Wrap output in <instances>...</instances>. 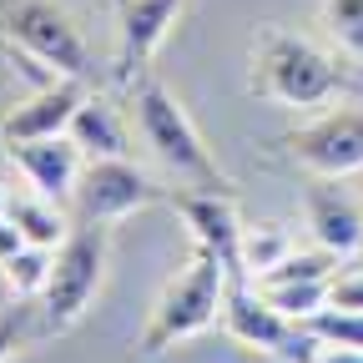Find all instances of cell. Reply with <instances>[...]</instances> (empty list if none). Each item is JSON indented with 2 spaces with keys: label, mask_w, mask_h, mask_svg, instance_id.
Wrapping results in <instances>:
<instances>
[{
  "label": "cell",
  "mask_w": 363,
  "mask_h": 363,
  "mask_svg": "<svg viewBox=\"0 0 363 363\" xmlns=\"http://www.w3.org/2000/svg\"><path fill=\"white\" fill-rule=\"evenodd\" d=\"M247 91L272 106H293V111H308V106H323L343 91H353V76L338 56L318 51L313 40L283 30V26H262L252 35V76H247Z\"/></svg>",
  "instance_id": "6da1fadb"
},
{
  "label": "cell",
  "mask_w": 363,
  "mask_h": 363,
  "mask_svg": "<svg viewBox=\"0 0 363 363\" xmlns=\"http://www.w3.org/2000/svg\"><path fill=\"white\" fill-rule=\"evenodd\" d=\"M131 126L142 136V147L182 182V187H197V192H227L233 182L222 177V167L212 162L202 131L192 126V116L182 111V101L152 76H136L131 86Z\"/></svg>",
  "instance_id": "7a4b0ae2"
},
{
  "label": "cell",
  "mask_w": 363,
  "mask_h": 363,
  "mask_svg": "<svg viewBox=\"0 0 363 363\" xmlns=\"http://www.w3.org/2000/svg\"><path fill=\"white\" fill-rule=\"evenodd\" d=\"M227 283H233V278H227L222 257H217L212 247L192 242L187 267H182L177 278L162 288V298H157V308H152V318H147L142 338H136V353H142V358H162L167 348H177V343L197 338L202 328H212L217 318H222Z\"/></svg>",
  "instance_id": "3957f363"
},
{
  "label": "cell",
  "mask_w": 363,
  "mask_h": 363,
  "mask_svg": "<svg viewBox=\"0 0 363 363\" xmlns=\"http://www.w3.org/2000/svg\"><path fill=\"white\" fill-rule=\"evenodd\" d=\"M0 40L66 81H96V56L56 0H0Z\"/></svg>",
  "instance_id": "277c9868"
},
{
  "label": "cell",
  "mask_w": 363,
  "mask_h": 363,
  "mask_svg": "<svg viewBox=\"0 0 363 363\" xmlns=\"http://www.w3.org/2000/svg\"><path fill=\"white\" fill-rule=\"evenodd\" d=\"M106 257H111V238L101 222H81L66 233V242L56 247V262H51V278H45V288L35 298L40 333H66L86 318L91 298L101 293Z\"/></svg>",
  "instance_id": "5b68a950"
},
{
  "label": "cell",
  "mask_w": 363,
  "mask_h": 363,
  "mask_svg": "<svg viewBox=\"0 0 363 363\" xmlns=\"http://www.w3.org/2000/svg\"><path fill=\"white\" fill-rule=\"evenodd\" d=\"M222 328L233 333L242 348H257L267 358H283V363H313L323 353V338H318L308 323L278 313L252 283H227L222 298Z\"/></svg>",
  "instance_id": "8992f818"
},
{
  "label": "cell",
  "mask_w": 363,
  "mask_h": 363,
  "mask_svg": "<svg viewBox=\"0 0 363 363\" xmlns=\"http://www.w3.org/2000/svg\"><path fill=\"white\" fill-rule=\"evenodd\" d=\"M162 197V187L136 167L131 157H96V162H86L81 177H76V217L81 222H121L131 217L136 207H152Z\"/></svg>",
  "instance_id": "52a82bcc"
},
{
  "label": "cell",
  "mask_w": 363,
  "mask_h": 363,
  "mask_svg": "<svg viewBox=\"0 0 363 363\" xmlns=\"http://www.w3.org/2000/svg\"><path fill=\"white\" fill-rule=\"evenodd\" d=\"M283 147L293 152V162L323 182L353 177L363 172V111H328L298 131L283 136Z\"/></svg>",
  "instance_id": "ba28073f"
},
{
  "label": "cell",
  "mask_w": 363,
  "mask_h": 363,
  "mask_svg": "<svg viewBox=\"0 0 363 363\" xmlns=\"http://www.w3.org/2000/svg\"><path fill=\"white\" fill-rule=\"evenodd\" d=\"M177 207V217L187 222V233L192 242L212 247L227 267V278L233 283H247V272H242V217L233 207V192H197V187H177L167 197Z\"/></svg>",
  "instance_id": "9c48e42d"
},
{
  "label": "cell",
  "mask_w": 363,
  "mask_h": 363,
  "mask_svg": "<svg viewBox=\"0 0 363 363\" xmlns=\"http://www.w3.org/2000/svg\"><path fill=\"white\" fill-rule=\"evenodd\" d=\"M187 0H116V81L131 86L136 76H147V61L157 56V45L177 26Z\"/></svg>",
  "instance_id": "30bf717a"
},
{
  "label": "cell",
  "mask_w": 363,
  "mask_h": 363,
  "mask_svg": "<svg viewBox=\"0 0 363 363\" xmlns=\"http://www.w3.org/2000/svg\"><path fill=\"white\" fill-rule=\"evenodd\" d=\"M6 157L21 167V177L30 182L35 197H51V202H66L76 192V177L86 167V152L66 136H40V142H6Z\"/></svg>",
  "instance_id": "8fae6325"
},
{
  "label": "cell",
  "mask_w": 363,
  "mask_h": 363,
  "mask_svg": "<svg viewBox=\"0 0 363 363\" xmlns=\"http://www.w3.org/2000/svg\"><path fill=\"white\" fill-rule=\"evenodd\" d=\"M81 81H51V86H35L26 101H16L0 121V136L6 142H40V136H66L81 106Z\"/></svg>",
  "instance_id": "7c38bea8"
},
{
  "label": "cell",
  "mask_w": 363,
  "mask_h": 363,
  "mask_svg": "<svg viewBox=\"0 0 363 363\" xmlns=\"http://www.w3.org/2000/svg\"><path fill=\"white\" fill-rule=\"evenodd\" d=\"M308 227L318 247H328L333 257H348L363 247V207L338 187H328L323 177H318V187H308Z\"/></svg>",
  "instance_id": "4fadbf2b"
},
{
  "label": "cell",
  "mask_w": 363,
  "mask_h": 363,
  "mask_svg": "<svg viewBox=\"0 0 363 363\" xmlns=\"http://www.w3.org/2000/svg\"><path fill=\"white\" fill-rule=\"evenodd\" d=\"M71 142L86 152V162H96V157H126V126H121L116 106L101 101V96H86L76 106V121H71Z\"/></svg>",
  "instance_id": "5bb4252c"
},
{
  "label": "cell",
  "mask_w": 363,
  "mask_h": 363,
  "mask_svg": "<svg viewBox=\"0 0 363 363\" xmlns=\"http://www.w3.org/2000/svg\"><path fill=\"white\" fill-rule=\"evenodd\" d=\"M16 227H21V238L30 242V247H61L66 242V217L56 212V202L51 197H11V212H6Z\"/></svg>",
  "instance_id": "9a60e30c"
},
{
  "label": "cell",
  "mask_w": 363,
  "mask_h": 363,
  "mask_svg": "<svg viewBox=\"0 0 363 363\" xmlns=\"http://www.w3.org/2000/svg\"><path fill=\"white\" fill-rule=\"evenodd\" d=\"M328 283L333 278H293V283H252L278 313L298 318V323H308V318H318L328 308Z\"/></svg>",
  "instance_id": "2e32d148"
},
{
  "label": "cell",
  "mask_w": 363,
  "mask_h": 363,
  "mask_svg": "<svg viewBox=\"0 0 363 363\" xmlns=\"http://www.w3.org/2000/svg\"><path fill=\"white\" fill-rule=\"evenodd\" d=\"M288 252H293L288 227H278V222H242V272H247V283L257 278V272L278 267Z\"/></svg>",
  "instance_id": "e0dca14e"
},
{
  "label": "cell",
  "mask_w": 363,
  "mask_h": 363,
  "mask_svg": "<svg viewBox=\"0 0 363 363\" xmlns=\"http://www.w3.org/2000/svg\"><path fill=\"white\" fill-rule=\"evenodd\" d=\"M51 262H56V252L51 247H21V252H11L6 262H0V272H6V288L16 293V298H40V288H45V278H51Z\"/></svg>",
  "instance_id": "ac0fdd59"
},
{
  "label": "cell",
  "mask_w": 363,
  "mask_h": 363,
  "mask_svg": "<svg viewBox=\"0 0 363 363\" xmlns=\"http://www.w3.org/2000/svg\"><path fill=\"white\" fill-rule=\"evenodd\" d=\"M308 328L333 343V348H363V313H348V308H323L318 318H308Z\"/></svg>",
  "instance_id": "d6986e66"
},
{
  "label": "cell",
  "mask_w": 363,
  "mask_h": 363,
  "mask_svg": "<svg viewBox=\"0 0 363 363\" xmlns=\"http://www.w3.org/2000/svg\"><path fill=\"white\" fill-rule=\"evenodd\" d=\"M328 308L363 313V272H333V283H328Z\"/></svg>",
  "instance_id": "ffe728a7"
},
{
  "label": "cell",
  "mask_w": 363,
  "mask_h": 363,
  "mask_svg": "<svg viewBox=\"0 0 363 363\" xmlns=\"http://www.w3.org/2000/svg\"><path fill=\"white\" fill-rule=\"evenodd\" d=\"M333 30L363 51V0H333Z\"/></svg>",
  "instance_id": "44dd1931"
},
{
  "label": "cell",
  "mask_w": 363,
  "mask_h": 363,
  "mask_svg": "<svg viewBox=\"0 0 363 363\" xmlns=\"http://www.w3.org/2000/svg\"><path fill=\"white\" fill-rule=\"evenodd\" d=\"M26 343V318L11 308V313H0V363H11Z\"/></svg>",
  "instance_id": "7402d4cb"
},
{
  "label": "cell",
  "mask_w": 363,
  "mask_h": 363,
  "mask_svg": "<svg viewBox=\"0 0 363 363\" xmlns=\"http://www.w3.org/2000/svg\"><path fill=\"white\" fill-rule=\"evenodd\" d=\"M26 247V238H21V227L11 222V217H0V262H6L11 252H21Z\"/></svg>",
  "instance_id": "603a6c76"
},
{
  "label": "cell",
  "mask_w": 363,
  "mask_h": 363,
  "mask_svg": "<svg viewBox=\"0 0 363 363\" xmlns=\"http://www.w3.org/2000/svg\"><path fill=\"white\" fill-rule=\"evenodd\" d=\"M313 363H363V348H333V343H323V353H318Z\"/></svg>",
  "instance_id": "cb8c5ba5"
},
{
  "label": "cell",
  "mask_w": 363,
  "mask_h": 363,
  "mask_svg": "<svg viewBox=\"0 0 363 363\" xmlns=\"http://www.w3.org/2000/svg\"><path fill=\"white\" fill-rule=\"evenodd\" d=\"M6 212H11V197H6V192H0V217H6Z\"/></svg>",
  "instance_id": "d4e9b609"
}]
</instances>
